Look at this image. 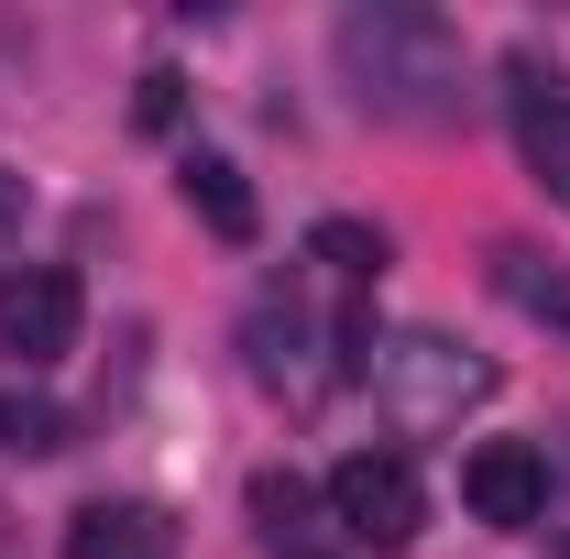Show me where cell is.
<instances>
[{
    "label": "cell",
    "mask_w": 570,
    "mask_h": 559,
    "mask_svg": "<svg viewBox=\"0 0 570 559\" xmlns=\"http://www.w3.org/2000/svg\"><path fill=\"white\" fill-rule=\"evenodd\" d=\"M0 450H22V461L67 450V406H45V395H0Z\"/></svg>",
    "instance_id": "4fadbf2b"
},
{
    "label": "cell",
    "mask_w": 570,
    "mask_h": 559,
    "mask_svg": "<svg viewBox=\"0 0 570 559\" xmlns=\"http://www.w3.org/2000/svg\"><path fill=\"white\" fill-rule=\"evenodd\" d=\"M67 559H187V549H176L165 504H77Z\"/></svg>",
    "instance_id": "ba28073f"
},
{
    "label": "cell",
    "mask_w": 570,
    "mask_h": 559,
    "mask_svg": "<svg viewBox=\"0 0 570 559\" xmlns=\"http://www.w3.org/2000/svg\"><path fill=\"white\" fill-rule=\"evenodd\" d=\"M176 110H187V77H176V67H142L132 121H142V133H176Z\"/></svg>",
    "instance_id": "5bb4252c"
},
{
    "label": "cell",
    "mask_w": 570,
    "mask_h": 559,
    "mask_svg": "<svg viewBox=\"0 0 570 559\" xmlns=\"http://www.w3.org/2000/svg\"><path fill=\"white\" fill-rule=\"evenodd\" d=\"M461 504L483 527H549V450L538 439H483L461 461Z\"/></svg>",
    "instance_id": "8992f818"
},
{
    "label": "cell",
    "mask_w": 570,
    "mask_h": 559,
    "mask_svg": "<svg viewBox=\"0 0 570 559\" xmlns=\"http://www.w3.org/2000/svg\"><path fill=\"white\" fill-rule=\"evenodd\" d=\"M362 384H373L384 428L439 439V428H461L483 395H494V362H483V351H461V341H439V330H395V341L362 351Z\"/></svg>",
    "instance_id": "3957f363"
},
{
    "label": "cell",
    "mask_w": 570,
    "mask_h": 559,
    "mask_svg": "<svg viewBox=\"0 0 570 559\" xmlns=\"http://www.w3.org/2000/svg\"><path fill=\"white\" fill-rule=\"evenodd\" d=\"M11 219H22V176L0 165V242H11Z\"/></svg>",
    "instance_id": "9a60e30c"
},
{
    "label": "cell",
    "mask_w": 570,
    "mask_h": 559,
    "mask_svg": "<svg viewBox=\"0 0 570 559\" xmlns=\"http://www.w3.org/2000/svg\"><path fill=\"white\" fill-rule=\"evenodd\" d=\"M307 264H330V285H373V275H384V231L318 219V231H307Z\"/></svg>",
    "instance_id": "7c38bea8"
},
{
    "label": "cell",
    "mask_w": 570,
    "mask_h": 559,
    "mask_svg": "<svg viewBox=\"0 0 570 559\" xmlns=\"http://www.w3.org/2000/svg\"><path fill=\"white\" fill-rule=\"evenodd\" d=\"M341 77L384 121H450L461 110V33L439 11H406V0L341 11Z\"/></svg>",
    "instance_id": "6da1fadb"
},
{
    "label": "cell",
    "mask_w": 570,
    "mask_h": 559,
    "mask_svg": "<svg viewBox=\"0 0 570 559\" xmlns=\"http://www.w3.org/2000/svg\"><path fill=\"white\" fill-rule=\"evenodd\" d=\"M77 318H88V296H77L67 264H11L0 275V362L45 373L56 351H77Z\"/></svg>",
    "instance_id": "5b68a950"
},
{
    "label": "cell",
    "mask_w": 570,
    "mask_h": 559,
    "mask_svg": "<svg viewBox=\"0 0 570 559\" xmlns=\"http://www.w3.org/2000/svg\"><path fill=\"white\" fill-rule=\"evenodd\" d=\"M494 296L527 318V330H549V341H570V264H549V253H527V242H504L494 253Z\"/></svg>",
    "instance_id": "9c48e42d"
},
{
    "label": "cell",
    "mask_w": 570,
    "mask_h": 559,
    "mask_svg": "<svg viewBox=\"0 0 570 559\" xmlns=\"http://www.w3.org/2000/svg\"><path fill=\"white\" fill-rule=\"evenodd\" d=\"M515 143H527V165L549 176V187H570V88L560 67H538V56H515Z\"/></svg>",
    "instance_id": "52a82bcc"
},
{
    "label": "cell",
    "mask_w": 570,
    "mask_h": 559,
    "mask_svg": "<svg viewBox=\"0 0 570 559\" xmlns=\"http://www.w3.org/2000/svg\"><path fill=\"white\" fill-rule=\"evenodd\" d=\"M330 527L352 538V549H417L428 527V483L406 450H352L341 472H330Z\"/></svg>",
    "instance_id": "277c9868"
},
{
    "label": "cell",
    "mask_w": 570,
    "mask_h": 559,
    "mask_svg": "<svg viewBox=\"0 0 570 559\" xmlns=\"http://www.w3.org/2000/svg\"><path fill=\"white\" fill-rule=\"evenodd\" d=\"M176 198L209 219L219 242H253V231H264V209H253V187H242L230 154H187V165H176Z\"/></svg>",
    "instance_id": "30bf717a"
},
{
    "label": "cell",
    "mask_w": 570,
    "mask_h": 559,
    "mask_svg": "<svg viewBox=\"0 0 570 559\" xmlns=\"http://www.w3.org/2000/svg\"><path fill=\"white\" fill-rule=\"evenodd\" d=\"M253 527H264V559H330L318 549V504L296 472H253Z\"/></svg>",
    "instance_id": "8fae6325"
},
{
    "label": "cell",
    "mask_w": 570,
    "mask_h": 559,
    "mask_svg": "<svg viewBox=\"0 0 570 559\" xmlns=\"http://www.w3.org/2000/svg\"><path fill=\"white\" fill-rule=\"evenodd\" d=\"M242 351H253V384H264V395H285V406H318V395H330V384L362 362V330H352V318H330L307 285L285 275V285H264V296H253Z\"/></svg>",
    "instance_id": "7a4b0ae2"
}]
</instances>
